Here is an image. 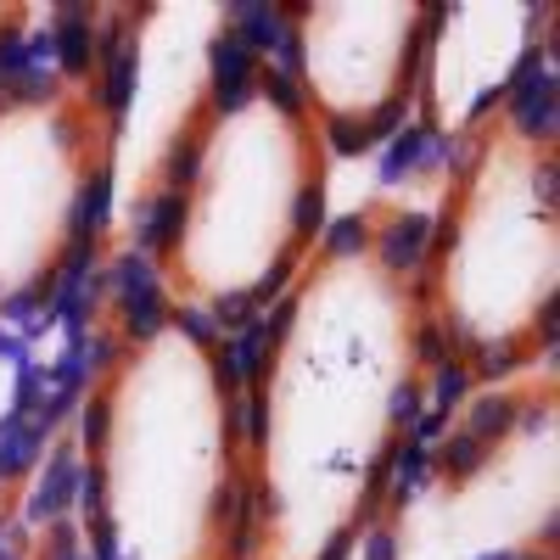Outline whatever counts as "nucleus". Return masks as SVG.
I'll return each mask as SVG.
<instances>
[{
	"instance_id": "obj_6",
	"label": "nucleus",
	"mask_w": 560,
	"mask_h": 560,
	"mask_svg": "<svg viewBox=\"0 0 560 560\" xmlns=\"http://www.w3.org/2000/svg\"><path fill=\"white\" fill-rule=\"evenodd\" d=\"M129 7H102L51 68L0 84V319L45 308L90 242L118 174Z\"/></svg>"
},
{
	"instance_id": "obj_4",
	"label": "nucleus",
	"mask_w": 560,
	"mask_h": 560,
	"mask_svg": "<svg viewBox=\"0 0 560 560\" xmlns=\"http://www.w3.org/2000/svg\"><path fill=\"white\" fill-rule=\"evenodd\" d=\"M415 287L438 376L454 393L555 364L560 298V129L527 90L454 140L420 230Z\"/></svg>"
},
{
	"instance_id": "obj_1",
	"label": "nucleus",
	"mask_w": 560,
	"mask_h": 560,
	"mask_svg": "<svg viewBox=\"0 0 560 560\" xmlns=\"http://www.w3.org/2000/svg\"><path fill=\"white\" fill-rule=\"evenodd\" d=\"M415 208L376 197L264 308L242 370L247 560H348L393 488L438 387L415 287Z\"/></svg>"
},
{
	"instance_id": "obj_2",
	"label": "nucleus",
	"mask_w": 560,
	"mask_h": 560,
	"mask_svg": "<svg viewBox=\"0 0 560 560\" xmlns=\"http://www.w3.org/2000/svg\"><path fill=\"white\" fill-rule=\"evenodd\" d=\"M96 560H247V409L236 337L163 303L102 319L84 387Z\"/></svg>"
},
{
	"instance_id": "obj_7",
	"label": "nucleus",
	"mask_w": 560,
	"mask_h": 560,
	"mask_svg": "<svg viewBox=\"0 0 560 560\" xmlns=\"http://www.w3.org/2000/svg\"><path fill=\"white\" fill-rule=\"evenodd\" d=\"M275 18L292 51L287 79L331 163L370 158L415 118L427 0H287Z\"/></svg>"
},
{
	"instance_id": "obj_5",
	"label": "nucleus",
	"mask_w": 560,
	"mask_h": 560,
	"mask_svg": "<svg viewBox=\"0 0 560 560\" xmlns=\"http://www.w3.org/2000/svg\"><path fill=\"white\" fill-rule=\"evenodd\" d=\"M560 376L454 393L370 522L376 560H560Z\"/></svg>"
},
{
	"instance_id": "obj_8",
	"label": "nucleus",
	"mask_w": 560,
	"mask_h": 560,
	"mask_svg": "<svg viewBox=\"0 0 560 560\" xmlns=\"http://www.w3.org/2000/svg\"><path fill=\"white\" fill-rule=\"evenodd\" d=\"M555 0H465V7H432L427 57H420L415 124L432 140H454L488 107L527 90L538 57L549 51Z\"/></svg>"
},
{
	"instance_id": "obj_3",
	"label": "nucleus",
	"mask_w": 560,
	"mask_h": 560,
	"mask_svg": "<svg viewBox=\"0 0 560 560\" xmlns=\"http://www.w3.org/2000/svg\"><path fill=\"white\" fill-rule=\"evenodd\" d=\"M331 152L303 113L287 62L247 51L174 158L152 219L158 303L236 337L258 319L325 236Z\"/></svg>"
},
{
	"instance_id": "obj_9",
	"label": "nucleus",
	"mask_w": 560,
	"mask_h": 560,
	"mask_svg": "<svg viewBox=\"0 0 560 560\" xmlns=\"http://www.w3.org/2000/svg\"><path fill=\"white\" fill-rule=\"evenodd\" d=\"M45 18H51L45 7H23V0H0V57H7L18 39H28V28H34V23H45Z\"/></svg>"
}]
</instances>
